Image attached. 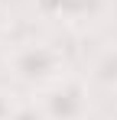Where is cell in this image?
Returning <instances> with one entry per match:
<instances>
[{"mask_svg":"<svg viewBox=\"0 0 117 120\" xmlns=\"http://www.w3.org/2000/svg\"><path fill=\"white\" fill-rule=\"evenodd\" d=\"M65 3L68 0H36V10L42 20H52V23H62V13H65Z\"/></svg>","mask_w":117,"mask_h":120,"instance_id":"obj_6","label":"cell"},{"mask_svg":"<svg viewBox=\"0 0 117 120\" xmlns=\"http://www.w3.org/2000/svg\"><path fill=\"white\" fill-rule=\"evenodd\" d=\"M111 7H114V0H68L62 23L72 29H94L111 16Z\"/></svg>","mask_w":117,"mask_h":120,"instance_id":"obj_3","label":"cell"},{"mask_svg":"<svg viewBox=\"0 0 117 120\" xmlns=\"http://www.w3.org/2000/svg\"><path fill=\"white\" fill-rule=\"evenodd\" d=\"M10 120H49V114H46V107L39 104V98H29V101H16Z\"/></svg>","mask_w":117,"mask_h":120,"instance_id":"obj_5","label":"cell"},{"mask_svg":"<svg viewBox=\"0 0 117 120\" xmlns=\"http://www.w3.org/2000/svg\"><path fill=\"white\" fill-rule=\"evenodd\" d=\"M7 71L13 81L42 91L52 81H58L62 75H68V62L62 55V49H55L52 42L26 39V42H16L7 52Z\"/></svg>","mask_w":117,"mask_h":120,"instance_id":"obj_1","label":"cell"},{"mask_svg":"<svg viewBox=\"0 0 117 120\" xmlns=\"http://www.w3.org/2000/svg\"><path fill=\"white\" fill-rule=\"evenodd\" d=\"M13 107H16V94L0 88V120H10V117H13Z\"/></svg>","mask_w":117,"mask_h":120,"instance_id":"obj_7","label":"cell"},{"mask_svg":"<svg viewBox=\"0 0 117 120\" xmlns=\"http://www.w3.org/2000/svg\"><path fill=\"white\" fill-rule=\"evenodd\" d=\"M36 98L46 107L49 120H88L91 114V84L88 78H78L72 71L36 91Z\"/></svg>","mask_w":117,"mask_h":120,"instance_id":"obj_2","label":"cell"},{"mask_svg":"<svg viewBox=\"0 0 117 120\" xmlns=\"http://www.w3.org/2000/svg\"><path fill=\"white\" fill-rule=\"evenodd\" d=\"M88 78H91V84L104 88V91H117V42L104 45L94 55L91 68H88Z\"/></svg>","mask_w":117,"mask_h":120,"instance_id":"obj_4","label":"cell"},{"mask_svg":"<svg viewBox=\"0 0 117 120\" xmlns=\"http://www.w3.org/2000/svg\"><path fill=\"white\" fill-rule=\"evenodd\" d=\"M3 29H7V20H3V10H0V36H3Z\"/></svg>","mask_w":117,"mask_h":120,"instance_id":"obj_8","label":"cell"}]
</instances>
